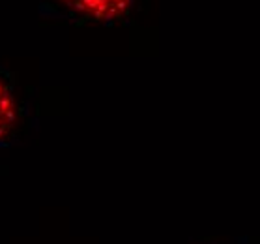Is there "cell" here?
Wrapping results in <instances>:
<instances>
[{
  "mask_svg": "<svg viewBox=\"0 0 260 244\" xmlns=\"http://www.w3.org/2000/svg\"><path fill=\"white\" fill-rule=\"evenodd\" d=\"M17 120V105L13 100L12 90L0 79V141L10 135Z\"/></svg>",
  "mask_w": 260,
  "mask_h": 244,
  "instance_id": "2",
  "label": "cell"
},
{
  "mask_svg": "<svg viewBox=\"0 0 260 244\" xmlns=\"http://www.w3.org/2000/svg\"><path fill=\"white\" fill-rule=\"evenodd\" d=\"M64 6L94 21H116L127 15L133 0H60Z\"/></svg>",
  "mask_w": 260,
  "mask_h": 244,
  "instance_id": "1",
  "label": "cell"
}]
</instances>
